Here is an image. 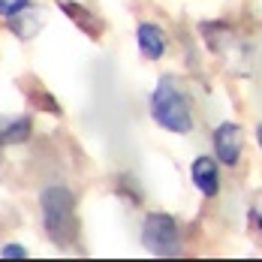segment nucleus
Masks as SVG:
<instances>
[{"label": "nucleus", "mask_w": 262, "mask_h": 262, "mask_svg": "<svg viewBox=\"0 0 262 262\" xmlns=\"http://www.w3.org/2000/svg\"><path fill=\"white\" fill-rule=\"evenodd\" d=\"M241 151H244V133L238 124L226 121L214 130V154L223 166H235L241 160Z\"/></svg>", "instance_id": "20e7f679"}, {"label": "nucleus", "mask_w": 262, "mask_h": 262, "mask_svg": "<svg viewBox=\"0 0 262 262\" xmlns=\"http://www.w3.org/2000/svg\"><path fill=\"white\" fill-rule=\"evenodd\" d=\"M142 244L154 256H181V229L169 214H148L142 223Z\"/></svg>", "instance_id": "7ed1b4c3"}, {"label": "nucleus", "mask_w": 262, "mask_h": 262, "mask_svg": "<svg viewBox=\"0 0 262 262\" xmlns=\"http://www.w3.org/2000/svg\"><path fill=\"white\" fill-rule=\"evenodd\" d=\"M136 42H139V52L145 54L148 60H160L163 52H166V36L151 21H142V25L136 27Z\"/></svg>", "instance_id": "423d86ee"}, {"label": "nucleus", "mask_w": 262, "mask_h": 262, "mask_svg": "<svg viewBox=\"0 0 262 262\" xmlns=\"http://www.w3.org/2000/svg\"><path fill=\"white\" fill-rule=\"evenodd\" d=\"M30 9V0H0V18H15Z\"/></svg>", "instance_id": "1a4fd4ad"}, {"label": "nucleus", "mask_w": 262, "mask_h": 262, "mask_svg": "<svg viewBox=\"0 0 262 262\" xmlns=\"http://www.w3.org/2000/svg\"><path fill=\"white\" fill-rule=\"evenodd\" d=\"M190 175H193V184L199 187L202 196L214 199L220 193V169H217V160L211 157H196L193 166H190Z\"/></svg>", "instance_id": "39448f33"}, {"label": "nucleus", "mask_w": 262, "mask_h": 262, "mask_svg": "<svg viewBox=\"0 0 262 262\" xmlns=\"http://www.w3.org/2000/svg\"><path fill=\"white\" fill-rule=\"evenodd\" d=\"M259 229H262V217H259Z\"/></svg>", "instance_id": "f8f14e48"}, {"label": "nucleus", "mask_w": 262, "mask_h": 262, "mask_svg": "<svg viewBox=\"0 0 262 262\" xmlns=\"http://www.w3.org/2000/svg\"><path fill=\"white\" fill-rule=\"evenodd\" d=\"M151 118H154L157 127H163V130H169V133H178V136L193 130L190 103L181 94V88L175 84V79L166 76L154 88V94H151Z\"/></svg>", "instance_id": "f257e3e1"}, {"label": "nucleus", "mask_w": 262, "mask_h": 262, "mask_svg": "<svg viewBox=\"0 0 262 262\" xmlns=\"http://www.w3.org/2000/svg\"><path fill=\"white\" fill-rule=\"evenodd\" d=\"M256 142H259V148H262V124L256 127Z\"/></svg>", "instance_id": "9b49d317"}, {"label": "nucleus", "mask_w": 262, "mask_h": 262, "mask_svg": "<svg viewBox=\"0 0 262 262\" xmlns=\"http://www.w3.org/2000/svg\"><path fill=\"white\" fill-rule=\"evenodd\" d=\"M30 136V118H6L0 115V145H18Z\"/></svg>", "instance_id": "0eeeda50"}, {"label": "nucleus", "mask_w": 262, "mask_h": 262, "mask_svg": "<svg viewBox=\"0 0 262 262\" xmlns=\"http://www.w3.org/2000/svg\"><path fill=\"white\" fill-rule=\"evenodd\" d=\"M39 205H42L46 232L57 244H67L73 238V229H76V196H73V190H67L60 184L46 187L39 196Z\"/></svg>", "instance_id": "f03ea898"}, {"label": "nucleus", "mask_w": 262, "mask_h": 262, "mask_svg": "<svg viewBox=\"0 0 262 262\" xmlns=\"http://www.w3.org/2000/svg\"><path fill=\"white\" fill-rule=\"evenodd\" d=\"M0 256H3V259H15V256H18V259H25L27 250L21 247V244H6V247L0 250Z\"/></svg>", "instance_id": "9d476101"}, {"label": "nucleus", "mask_w": 262, "mask_h": 262, "mask_svg": "<svg viewBox=\"0 0 262 262\" xmlns=\"http://www.w3.org/2000/svg\"><path fill=\"white\" fill-rule=\"evenodd\" d=\"M9 27H12V33H15V36H21V39H30V36L39 30V18H36L30 9H25L21 15L9 18Z\"/></svg>", "instance_id": "6e6552de"}]
</instances>
